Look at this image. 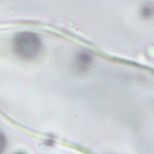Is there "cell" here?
Returning a JSON list of instances; mask_svg holds the SVG:
<instances>
[{
    "label": "cell",
    "instance_id": "obj_1",
    "mask_svg": "<svg viewBox=\"0 0 154 154\" xmlns=\"http://www.w3.org/2000/svg\"><path fill=\"white\" fill-rule=\"evenodd\" d=\"M13 48L21 58L32 59L36 57L40 53L42 43L39 37L32 32H20L14 38Z\"/></svg>",
    "mask_w": 154,
    "mask_h": 154
},
{
    "label": "cell",
    "instance_id": "obj_3",
    "mask_svg": "<svg viewBox=\"0 0 154 154\" xmlns=\"http://www.w3.org/2000/svg\"><path fill=\"white\" fill-rule=\"evenodd\" d=\"M154 15V7L150 5H147L142 8V16L146 18H149Z\"/></svg>",
    "mask_w": 154,
    "mask_h": 154
},
{
    "label": "cell",
    "instance_id": "obj_2",
    "mask_svg": "<svg viewBox=\"0 0 154 154\" xmlns=\"http://www.w3.org/2000/svg\"><path fill=\"white\" fill-rule=\"evenodd\" d=\"M90 61H91V58L88 57L87 54H82L79 55V57L78 58V62H79V66L80 67H84L88 65H90Z\"/></svg>",
    "mask_w": 154,
    "mask_h": 154
},
{
    "label": "cell",
    "instance_id": "obj_4",
    "mask_svg": "<svg viewBox=\"0 0 154 154\" xmlns=\"http://www.w3.org/2000/svg\"><path fill=\"white\" fill-rule=\"evenodd\" d=\"M5 146H6V139L4 137V136L0 133V154L3 152Z\"/></svg>",
    "mask_w": 154,
    "mask_h": 154
}]
</instances>
